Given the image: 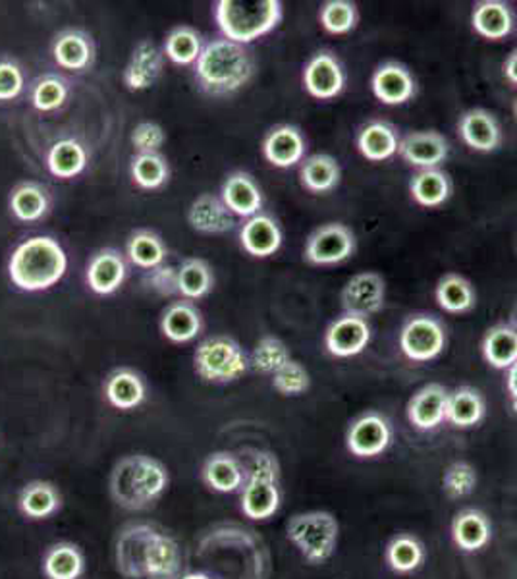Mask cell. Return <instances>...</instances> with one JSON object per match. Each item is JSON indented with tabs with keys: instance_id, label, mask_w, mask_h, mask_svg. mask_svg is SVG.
<instances>
[{
	"instance_id": "55",
	"label": "cell",
	"mask_w": 517,
	"mask_h": 579,
	"mask_svg": "<svg viewBox=\"0 0 517 579\" xmlns=\"http://www.w3.org/2000/svg\"><path fill=\"white\" fill-rule=\"evenodd\" d=\"M506 391H508L509 406L514 409V414H517V361L508 369Z\"/></svg>"
},
{
	"instance_id": "36",
	"label": "cell",
	"mask_w": 517,
	"mask_h": 579,
	"mask_svg": "<svg viewBox=\"0 0 517 579\" xmlns=\"http://www.w3.org/2000/svg\"><path fill=\"white\" fill-rule=\"evenodd\" d=\"M454 192V184L448 172L442 169L417 171L409 180V194L414 201L427 209H434L446 204Z\"/></svg>"
},
{
	"instance_id": "5",
	"label": "cell",
	"mask_w": 517,
	"mask_h": 579,
	"mask_svg": "<svg viewBox=\"0 0 517 579\" xmlns=\"http://www.w3.org/2000/svg\"><path fill=\"white\" fill-rule=\"evenodd\" d=\"M282 504L280 466L272 452L255 451L242 489V512L254 521L274 518Z\"/></svg>"
},
{
	"instance_id": "34",
	"label": "cell",
	"mask_w": 517,
	"mask_h": 579,
	"mask_svg": "<svg viewBox=\"0 0 517 579\" xmlns=\"http://www.w3.org/2000/svg\"><path fill=\"white\" fill-rule=\"evenodd\" d=\"M487 416V402L481 391L473 386H458L448 394L446 421L456 429H473Z\"/></svg>"
},
{
	"instance_id": "13",
	"label": "cell",
	"mask_w": 517,
	"mask_h": 579,
	"mask_svg": "<svg viewBox=\"0 0 517 579\" xmlns=\"http://www.w3.org/2000/svg\"><path fill=\"white\" fill-rule=\"evenodd\" d=\"M304 87L307 94L319 101L338 97L346 87V72L342 62L331 51L315 52L304 69Z\"/></svg>"
},
{
	"instance_id": "7",
	"label": "cell",
	"mask_w": 517,
	"mask_h": 579,
	"mask_svg": "<svg viewBox=\"0 0 517 579\" xmlns=\"http://www.w3.org/2000/svg\"><path fill=\"white\" fill-rule=\"evenodd\" d=\"M194 367L205 383L229 384L246 375L249 358L234 338L211 336L197 346Z\"/></svg>"
},
{
	"instance_id": "46",
	"label": "cell",
	"mask_w": 517,
	"mask_h": 579,
	"mask_svg": "<svg viewBox=\"0 0 517 579\" xmlns=\"http://www.w3.org/2000/svg\"><path fill=\"white\" fill-rule=\"evenodd\" d=\"M132 180L141 189H159L169 182V161L161 153L136 155L130 164Z\"/></svg>"
},
{
	"instance_id": "53",
	"label": "cell",
	"mask_w": 517,
	"mask_h": 579,
	"mask_svg": "<svg viewBox=\"0 0 517 579\" xmlns=\"http://www.w3.org/2000/svg\"><path fill=\"white\" fill-rule=\"evenodd\" d=\"M26 86L24 72L14 60H0V101H14Z\"/></svg>"
},
{
	"instance_id": "20",
	"label": "cell",
	"mask_w": 517,
	"mask_h": 579,
	"mask_svg": "<svg viewBox=\"0 0 517 579\" xmlns=\"http://www.w3.org/2000/svg\"><path fill=\"white\" fill-rule=\"evenodd\" d=\"M458 130L464 144L479 153H492L502 145L501 122L487 109L464 112Z\"/></svg>"
},
{
	"instance_id": "11",
	"label": "cell",
	"mask_w": 517,
	"mask_h": 579,
	"mask_svg": "<svg viewBox=\"0 0 517 579\" xmlns=\"http://www.w3.org/2000/svg\"><path fill=\"white\" fill-rule=\"evenodd\" d=\"M392 444V426L379 411H365L354 419L346 433V446L356 458H377Z\"/></svg>"
},
{
	"instance_id": "54",
	"label": "cell",
	"mask_w": 517,
	"mask_h": 579,
	"mask_svg": "<svg viewBox=\"0 0 517 579\" xmlns=\"http://www.w3.org/2000/svg\"><path fill=\"white\" fill-rule=\"evenodd\" d=\"M144 282L149 288L157 292L159 296H174V294H180L179 269L176 267H170V264L155 267L151 271H147Z\"/></svg>"
},
{
	"instance_id": "4",
	"label": "cell",
	"mask_w": 517,
	"mask_h": 579,
	"mask_svg": "<svg viewBox=\"0 0 517 579\" xmlns=\"http://www.w3.org/2000/svg\"><path fill=\"white\" fill-rule=\"evenodd\" d=\"M282 2L279 0H219L214 20L224 39L249 45L271 34L282 22Z\"/></svg>"
},
{
	"instance_id": "50",
	"label": "cell",
	"mask_w": 517,
	"mask_h": 579,
	"mask_svg": "<svg viewBox=\"0 0 517 579\" xmlns=\"http://www.w3.org/2000/svg\"><path fill=\"white\" fill-rule=\"evenodd\" d=\"M479 483L476 466L469 461H454L448 468L444 469L442 476V489L448 494L450 498H464L476 491Z\"/></svg>"
},
{
	"instance_id": "22",
	"label": "cell",
	"mask_w": 517,
	"mask_h": 579,
	"mask_svg": "<svg viewBox=\"0 0 517 579\" xmlns=\"http://www.w3.org/2000/svg\"><path fill=\"white\" fill-rule=\"evenodd\" d=\"M127 267L124 257L114 247L99 249L87 263V286L99 296H111L126 281Z\"/></svg>"
},
{
	"instance_id": "32",
	"label": "cell",
	"mask_w": 517,
	"mask_h": 579,
	"mask_svg": "<svg viewBox=\"0 0 517 579\" xmlns=\"http://www.w3.org/2000/svg\"><path fill=\"white\" fill-rule=\"evenodd\" d=\"M399 139L402 137H399L398 130L392 126L391 122L373 120L359 130L357 149L367 161H389L398 153Z\"/></svg>"
},
{
	"instance_id": "2",
	"label": "cell",
	"mask_w": 517,
	"mask_h": 579,
	"mask_svg": "<svg viewBox=\"0 0 517 579\" xmlns=\"http://www.w3.org/2000/svg\"><path fill=\"white\" fill-rule=\"evenodd\" d=\"M255 74V59L246 45L230 39L205 44L196 62V79L205 94L222 97L239 91Z\"/></svg>"
},
{
	"instance_id": "44",
	"label": "cell",
	"mask_w": 517,
	"mask_h": 579,
	"mask_svg": "<svg viewBox=\"0 0 517 579\" xmlns=\"http://www.w3.org/2000/svg\"><path fill=\"white\" fill-rule=\"evenodd\" d=\"M212 286H214V274L211 264L205 259L189 257L186 261H182L179 267L180 296L189 301L201 299L211 292Z\"/></svg>"
},
{
	"instance_id": "35",
	"label": "cell",
	"mask_w": 517,
	"mask_h": 579,
	"mask_svg": "<svg viewBox=\"0 0 517 579\" xmlns=\"http://www.w3.org/2000/svg\"><path fill=\"white\" fill-rule=\"evenodd\" d=\"M184 576V554L174 537L159 529L147 564V579H180Z\"/></svg>"
},
{
	"instance_id": "15",
	"label": "cell",
	"mask_w": 517,
	"mask_h": 579,
	"mask_svg": "<svg viewBox=\"0 0 517 579\" xmlns=\"http://www.w3.org/2000/svg\"><path fill=\"white\" fill-rule=\"evenodd\" d=\"M398 155L419 171L441 169L442 162L448 159V139L436 130L411 132L399 139Z\"/></svg>"
},
{
	"instance_id": "17",
	"label": "cell",
	"mask_w": 517,
	"mask_h": 579,
	"mask_svg": "<svg viewBox=\"0 0 517 579\" xmlns=\"http://www.w3.org/2000/svg\"><path fill=\"white\" fill-rule=\"evenodd\" d=\"M373 95L389 107H398L411 101L417 94V82L414 74L399 62L389 60L374 70L371 77Z\"/></svg>"
},
{
	"instance_id": "45",
	"label": "cell",
	"mask_w": 517,
	"mask_h": 579,
	"mask_svg": "<svg viewBox=\"0 0 517 579\" xmlns=\"http://www.w3.org/2000/svg\"><path fill=\"white\" fill-rule=\"evenodd\" d=\"M204 37L194 27L180 26L164 39V54L180 66L196 64L204 51Z\"/></svg>"
},
{
	"instance_id": "47",
	"label": "cell",
	"mask_w": 517,
	"mask_h": 579,
	"mask_svg": "<svg viewBox=\"0 0 517 579\" xmlns=\"http://www.w3.org/2000/svg\"><path fill=\"white\" fill-rule=\"evenodd\" d=\"M70 87L64 77L57 74L37 77L29 91L32 104L39 112L59 111L64 102L69 101Z\"/></svg>"
},
{
	"instance_id": "18",
	"label": "cell",
	"mask_w": 517,
	"mask_h": 579,
	"mask_svg": "<svg viewBox=\"0 0 517 579\" xmlns=\"http://www.w3.org/2000/svg\"><path fill=\"white\" fill-rule=\"evenodd\" d=\"M221 199L229 207L230 213L242 219H251L263 211V192L249 172L236 171L229 174L222 184Z\"/></svg>"
},
{
	"instance_id": "59",
	"label": "cell",
	"mask_w": 517,
	"mask_h": 579,
	"mask_svg": "<svg viewBox=\"0 0 517 579\" xmlns=\"http://www.w3.org/2000/svg\"><path fill=\"white\" fill-rule=\"evenodd\" d=\"M509 324H512V327H516V329H517V323H509Z\"/></svg>"
},
{
	"instance_id": "24",
	"label": "cell",
	"mask_w": 517,
	"mask_h": 579,
	"mask_svg": "<svg viewBox=\"0 0 517 579\" xmlns=\"http://www.w3.org/2000/svg\"><path fill=\"white\" fill-rule=\"evenodd\" d=\"M282 239L284 236H282L279 221L267 213L255 214L251 219H246L239 231V242H242L244 251L259 259L274 256L282 246Z\"/></svg>"
},
{
	"instance_id": "42",
	"label": "cell",
	"mask_w": 517,
	"mask_h": 579,
	"mask_svg": "<svg viewBox=\"0 0 517 579\" xmlns=\"http://www.w3.org/2000/svg\"><path fill=\"white\" fill-rule=\"evenodd\" d=\"M47 167L57 178H76L87 167V151L77 139H60L49 149Z\"/></svg>"
},
{
	"instance_id": "21",
	"label": "cell",
	"mask_w": 517,
	"mask_h": 579,
	"mask_svg": "<svg viewBox=\"0 0 517 579\" xmlns=\"http://www.w3.org/2000/svg\"><path fill=\"white\" fill-rule=\"evenodd\" d=\"M201 479L214 493H238L246 483L247 468L236 454L214 452L205 460Z\"/></svg>"
},
{
	"instance_id": "12",
	"label": "cell",
	"mask_w": 517,
	"mask_h": 579,
	"mask_svg": "<svg viewBox=\"0 0 517 579\" xmlns=\"http://www.w3.org/2000/svg\"><path fill=\"white\" fill-rule=\"evenodd\" d=\"M340 301L346 313L367 319L382 311L386 301V282L373 271L356 274L342 288Z\"/></svg>"
},
{
	"instance_id": "25",
	"label": "cell",
	"mask_w": 517,
	"mask_h": 579,
	"mask_svg": "<svg viewBox=\"0 0 517 579\" xmlns=\"http://www.w3.org/2000/svg\"><path fill=\"white\" fill-rule=\"evenodd\" d=\"M204 331V316L199 307L189 299L170 304L161 317V333L174 344H186L197 338Z\"/></svg>"
},
{
	"instance_id": "30",
	"label": "cell",
	"mask_w": 517,
	"mask_h": 579,
	"mask_svg": "<svg viewBox=\"0 0 517 579\" xmlns=\"http://www.w3.org/2000/svg\"><path fill=\"white\" fill-rule=\"evenodd\" d=\"M187 222L192 229L201 234H224L236 226L234 214L230 213L229 207L222 204L219 196L204 194L189 205Z\"/></svg>"
},
{
	"instance_id": "10",
	"label": "cell",
	"mask_w": 517,
	"mask_h": 579,
	"mask_svg": "<svg viewBox=\"0 0 517 579\" xmlns=\"http://www.w3.org/2000/svg\"><path fill=\"white\" fill-rule=\"evenodd\" d=\"M357 239L352 229L342 222H329L307 238L306 256L307 263L315 267H332L344 263L356 254Z\"/></svg>"
},
{
	"instance_id": "37",
	"label": "cell",
	"mask_w": 517,
	"mask_h": 579,
	"mask_svg": "<svg viewBox=\"0 0 517 579\" xmlns=\"http://www.w3.org/2000/svg\"><path fill=\"white\" fill-rule=\"evenodd\" d=\"M483 358L489 366L498 371H508L517 361V329L512 324L501 323L491 327L481 344Z\"/></svg>"
},
{
	"instance_id": "38",
	"label": "cell",
	"mask_w": 517,
	"mask_h": 579,
	"mask_svg": "<svg viewBox=\"0 0 517 579\" xmlns=\"http://www.w3.org/2000/svg\"><path fill=\"white\" fill-rule=\"evenodd\" d=\"M340 178L342 169L332 155H311L299 167V182L311 194H329L338 186Z\"/></svg>"
},
{
	"instance_id": "8",
	"label": "cell",
	"mask_w": 517,
	"mask_h": 579,
	"mask_svg": "<svg viewBox=\"0 0 517 579\" xmlns=\"http://www.w3.org/2000/svg\"><path fill=\"white\" fill-rule=\"evenodd\" d=\"M159 528L147 521L127 523L120 529L114 545L116 571L124 579H147V564Z\"/></svg>"
},
{
	"instance_id": "52",
	"label": "cell",
	"mask_w": 517,
	"mask_h": 579,
	"mask_svg": "<svg viewBox=\"0 0 517 579\" xmlns=\"http://www.w3.org/2000/svg\"><path fill=\"white\" fill-rule=\"evenodd\" d=\"M130 139L137 155L159 153L162 145L167 144V132L155 122H141L134 128Z\"/></svg>"
},
{
	"instance_id": "39",
	"label": "cell",
	"mask_w": 517,
	"mask_h": 579,
	"mask_svg": "<svg viewBox=\"0 0 517 579\" xmlns=\"http://www.w3.org/2000/svg\"><path fill=\"white\" fill-rule=\"evenodd\" d=\"M427 553L419 537L414 533H398L392 537L384 549V560L394 574H414L423 566Z\"/></svg>"
},
{
	"instance_id": "1",
	"label": "cell",
	"mask_w": 517,
	"mask_h": 579,
	"mask_svg": "<svg viewBox=\"0 0 517 579\" xmlns=\"http://www.w3.org/2000/svg\"><path fill=\"white\" fill-rule=\"evenodd\" d=\"M169 485V468L147 454H127L120 458L109 479L112 501L130 512L151 508L161 501Z\"/></svg>"
},
{
	"instance_id": "49",
	"label": "cell",
	"mask_w": 517,
	"mask_h": 579,
	"mask_svg": "<svg viewBox=\"0 0 517 579\" xmlns=\"http://www.w3.org/2000/svg\"><path fill=\"white\" fill-rule=\"evenodd\" d=\"M322 29L332 35H346L354 32L359 22L356 2L349 0H329L319 10Z\"/></svg>"
},
{
	"instance_id": "40",
	"label": "cell",
	"mask_w": 517,
	"mask_h": 579,
	"mask_svg": "<svg viewBox=\"0 0 517 579\" xmlns=\"http://www.w3.org/2000/svg\"><path fill=\"white\" fill-rule=\"evenodd\" d=\"M436 304L446 311V313H467L471 311L477 304V292L473 284L467 281L466 276L458 273H448L442 276L436 290H434Z\"/></svg>"
},
{
	"instance_id": "51",
	"label": "cell",
	"mask_w": 517,
	"mask_h": 579,
	"mask_svg": "<svg viewBox=\"0 0 517 579\" xmlns=\"http://www.w3.org/2000/svg\"><path fill=\"white\" fill-rule=\"evenodd\" d=\"M272 386L282 396H301L311 386V375L296 359L288 361L272 375Z\"/></svg>"
},
{
	"instance_id": "33",
	"label": "cell",
	"mask_w": 517,
	"mask_h": 579,
	"mask_svg": "<svg viewBox=\"0 0 517 579\" xmlns=\"http://www.w3.org/2000/svg\"><path fill=\"white\" fill-rule=\"evenodd\" d=\"M42 576L47 579H82L85 574V554L76 543L59 541L42 554Z\"/></svg>"
},
{
	"instance_id": "56",
	"label": "cell",
	"mask_w": 517,
	"mask_h": 579,
	"mask_svg": "<svg viewBox=\"0 0 517 579\" xmlns=\"http://www.w3.org/2000/svg\"><path fill=\"white\" fill-rule=\"evenodd\" d=\"M504 77L508 79L512 86H517V49L509 52L504 60Z\"/></svg>"
},
{
	"instance_id": "3",
	"label": "cell",
	"mask_w": 517,
	"mask_h": 579,
	"mask_svg": "<svg viewBox=\"0 0 517 579\" xmlns=\"http://www.w3.org/2000/svg\"><path fill=\"white\" fill-rule=\"evenodd\" d=\"M69 271V256L52 236L27 238L12 251L10 281L24 292H42L59 284Z\"/></svg>"
},
{
	"instance_id": "29",
	"label": "cell",
	"mask_w": 517,
	"mask_h": 579,
	"mask_svg": "<svg viewBox=\"0 0 517 579\" xmlns=\"http://www.w3.org/2000/svg\"><path fill=\"white\" fill-rule=\"evenodd\" d=\"M492 523L484 512L466 508L452 520V541L464 553L483 551L491 543Z\"/></svg>"
},
{
	"instance_id": "19",
	"label": "cell",
	"mask_w": 517,
	"mask_h": 579,
	"mask_svg": "<svg viewBox=\"0 0 517 579\" xmlns=\"http://www.w3.org/2000/svg\"><path fill=\"white\" fill-rule=\"evenodd\" d=\"M307 139L301 130L292 124H280L263 139V155L276 169H292L306 159Z\"/></svg>"
},
{
	"instance_id": "23",
	"label": "cell",
	"mask_w": 517,
	"mask_h": 579,
	"mask_svg": "<svg viewBox=\"0 0 517 579\" xmlns=\"http://www.w3.org/2000/svg\"><path fill=\"white\" fill-rule=\"evenodd\" d=\"M164 69V52L149 39L139 41L124 70V86L130 91H145L155 86Z\"/></svg>"
},
{
	"instance_id": "57",
	"label": "cell",
	"mask_w": 517,
	"mask_h": 579,
	"mask_svg": "<svg viewBox=\"0 0 517 579\" xmlns=\"http://www.w3.org/2000/svg\"><path fill=\"white\" fill-rule=\"evenodd\" d=\"M180 579H219L217 576H212L209 571H187Z\"/></svg>"
},
{
	"instance_id": "48",
	"label": "cell",
	"mask_w": 517,
	"mask_h": 579,
	"mask_svg": "<svg viewBox=\"0 0 517 579\" xmlns=\"http://www.w3.org/2000/svg\"><path fill=\"white\" fill-rule=\"evenodd\" d=\"M288 361H292L288 346L276 336H263L254 348L249 366L254 367L257 373L274 375Z\"/></svg>"
},
{
	"instance_id": "58",
	"label": "cell",
	"mask_w": 517,
	"mask_h": 579,
	"mask_svg": "<svg viewBox=\"0 0 517 579\" xmlns=\"http://www.w3.org/2000/svg\"><path fill=\"white\" fill-rule=\"evenodd\" d=\"M514 116H516L517 120V99L516 102H514Z\"/></svg>"
},
{
	"instance_id": "6",
	"label": "cell",
	"mask_w": 517,
	"mask_h": 579,
	"mask_svg": "<svg viewBox=\"0 0 517 579\" xmlns=\"http://www.w3.org/2000/svg\"><path fill=\"white\" fill-rule=\"evenodd\" d=\"M286 535L307 563L322 564L336 553L340 523L332 512H299L286 523Z\"/></svg>"
},
{
	"instance_id": "26",
	"label": "cell",
	"mask_w": 517,
	"mask_h": 579,
	"mask_svg": "<svg viewBox=\"0 0 517 579\" xmlns=\"http://www.w3.org/2000/svg\"><path fill=\"white\" fill-rule=\"evenodd\" d=\"M62 508V494L51 481L35 479L22 486L17 494V510L27 520H49Z\"/></svg>"
},
{
	"instance_id": "43",
	"label": "cell",
	"mask_w": 517,
	"mask_h": 579,
	"mask_svg": "<svg viewBox=\"0 0 517 579\" xmlns=\"http://www.w3.org/2000/svg\"><path fill=\"white\" fill-rule=\"evenodd\" d=\"M127 259L132 263L151 271L155 267L164 264V259L169 256V249L164 246L161 236L153 231L132 232V236L126 242Z\"/></svg>"
},
{
	"instance_id": "9",
	"label": "cell",
	"mask_w": 517,
	"mask_h": 579,
	"mask_svg": "<svg viewBox=\"0 0 517 579\" xmlns=\"http://www.w3.org/2000/svg\"><path fill=\"white\" fill-rule=\"evenodd\" d=\"M448 342L446 327L439 317L416 313L409 317L399 331V348L404 356L417 364L439 358Z\"/></svg>"
},
{
	"instance_id": "27",
	"label": "cell",
	"mask_w": 517,
	"mask_h": 579,
	"mask_svg": "<svg viewBox=\"0 0 517 579\" xmlns=\"http://www.w3.org/2000/svg\"><path fill=\"white\" fill-rule=\"evenodd\" d=\"M471 26L483 39L502 41L514 32L516 14L508 2L481 0L477 2L471 12Z\"/></svg>"
},
{
	"instance_id": "16",
	"label": "cell",
	"mask_w": 517,
	"mask_h": 579,
	"mask_svg": "<svg viewBox=\"0 0 517 579\" xmlns=\"http://www.w3.org/2000/svg\"><path fill=\"white\" fill-rule=\"evenodd\" d=\"M448 389L441 383H429L407 402V419L417 431H434L446 421Z\"/></svg>"
},
{
	"instance_id": "14",
	"label": "cell",
	"mask_w": 517,
	"mask_h": 579,
	"mask_svg": "<svg viewBox=\"0 0 517 579\" xmlns=\"http://www.w3.org/2000/svg\"><path fill=\"white\" fill-rule=\"evenodd\" d=\"M371 342V324L364 317L344 313L324 333V346L334 358L359 356Z\"/></svg>"
},
{
	"instance_id": "31",
	"label": "cell",
	"mask_w": 517,
	"mask_h": 579,
	"mask_svg": "<svg viewBox=\"0 0 517 579\" xmlns=\"http://www.w3.org/2000/svg\"><path fill=\"white\" fill-rule=\"evenodd\" d=\"M104 398L109 401L112 408L130 411L144 404L147 398V384L144 377L134 369H116L104 381Z\"/></svg>"
},
{
	"instance_id": "41",
	"label": "cell",
	"mask_w": 517,
	"mask_h": 579,
	"mask_svg": "<svg viewBox=\"0 0 517 579\" xmlns=\"http://www.w3.org/2000/svg\"><path fill=\"white\" fill-rule=\"evenodd\" d=\"M10 211L17 221L35 222L41 221L42 217L51 207V199L47 189L37 182H22L12 189L9 199Z\"/></svg>"
},
{
	"instance_id": "28",
	"label": "cell",
	"mask_w": 517,
	"mask_h": 579,
	"mask_svg": "<svg viewBox=\"0 0 517 579\" xmlns=\"http://www.w3.org/2000/svg\"><path fill=\"white\" fill-rule=\"evenodd\" d=\"M52 57L60 69L69 72H85L94 66L95 44L91 35L82 29H66L54 39Z\"/></svg>"
}]
</instances>
